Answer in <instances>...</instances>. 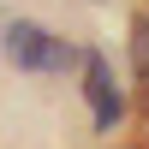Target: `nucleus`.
Here are the masks:
<instances>
[{"instance_id":"1","label":"nucleus","mask_w":149,"mask_h":149,"mask_svg":"<svg viewBox=\"0 0 149 149\" xmlns=\"http://www.w3.org/2000/svg\"><path fill=\"white\" fill-rule=\"evenodd\" d=\"M0 48H6V60L18 72H66L72 60H78L60 36H48L42 24H6V30H0Z\"/></svg>"},{"instance_id":"2","label":"nucleus","mask_w":149,"mask_h":149,"mask_svg":"<svg viewBox=\"0 0 149 149\" xmlns=\"http://www.w3.org/2000/svg\"><path fill=\"white\" fill-rule=\"evenodd\" d=\"M84 95H90V113H95V131H113L119 119H125V95H119L113 72H107L102 54L84 60Z\"/></svg>"},{"instance_id":"3","label":"nucleus","mask_w":149,"mask_h":149,"mask_svg":"<svg viewBox=\"0 0 149 149\" xmlns=\"http://www.w3.org/2000/svg\"><path fill=\"white\" fill-rule=\"evenodd\" d=\"M131 66H137V78H143V90H149V18L131 30Z\"/></svg>"}]
</instances>
